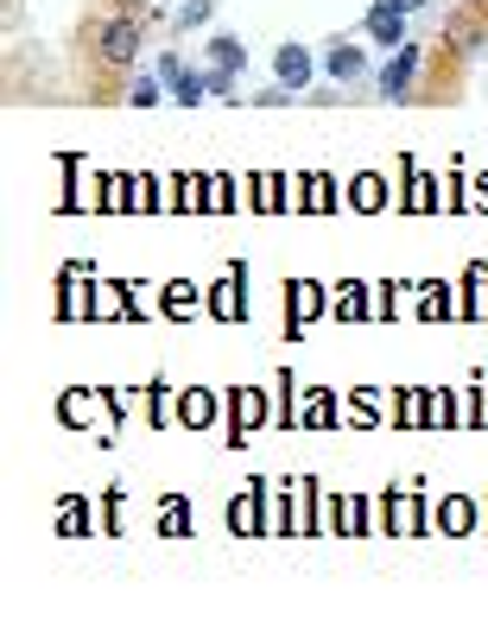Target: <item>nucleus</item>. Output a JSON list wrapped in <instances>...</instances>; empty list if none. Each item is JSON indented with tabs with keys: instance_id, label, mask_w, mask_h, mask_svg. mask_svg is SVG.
<instances>
[{
	"instance_id": "nucleus-8",
	"label": "nucleus",
	"mask_w": 488,
	"mask_h": 620,
	"mask_svg": "<svg viewBox=\"0 0 488 620\" xmlns=\"http://www.w3.org/2000/svg\"><path fill=\"white\" fill-rule=\"evenodd\" d=\"M159 89H165V76H140V83L127 89V102H134V109H152V102H159Z\"/></svg>"
},
{
	"instance_id": "nucleus-2",
	"label": "nucleus",
	"mask_w": 488,
	"mask_h": 620,
	"mask_svg": "<svg viewBox=\"0 0 488 620\" xmlns=\"http://www.w3.org/2000/svg\"><path fill=\"white\" fill-rule=\"evenodd\" d=\"M413 76H418V45H400V51H393V64L380 71V96H387V102H406Z\"/></svg>"
},
{
	"instance_id": "nucleus-10",
	"label": "nucleus",
	"mask_w": 488,
	"mask_h": 620,
	"mask_svg": "<svg viewBox=\"0 0 488 620\" xmlns=\"http://www.w3.org/2000/svg\"><path fill=\"white\" fill-rule=\"evenodd\" d=\"M387 7H400V13H418V7H425V0H387Z\"/></svg>"
},
{
	"instance_id": "nucleus-9",
	"label": "nucleus",
	"mask_w": 488,
	"mask_h": 620,
	"mask_svg": "<svg viewBox=\"0 0 488 620\" xmlns=\"http://www.w3.org/2000/svg\"><path fill=\"white\" fill-rule=\"evenodd\" d=\"M210 7H216V0H185V7H178V26H203Z\"/></svg>"
},
{
	"instance_id": "nucleus-1",
	"label": "nucleus",
	"mask_w": 488,
	"mask_h": 620,
	"mask_svg": "<svg viewBox=\"0 0 488 620\" xmlns=\"http://www.w3.org/2000/svg\"><path fill=\"white\" fill-rule=\"evenodd\" d=\"M96 51L109 58V64H134V51H140V26L121 13V20H109L102 33H96Z\"/></svg>"
},
{
	"instance_id": "nucleus-6",
	"label": "nucleus",
	"mask_w": 488,
	"mask_h": 620,
	"mask_svg": "<svg viewBox=\"0 0 488 620\" xmlns=\"http://www.w3.org/2000/svg\"><path fill=\"white\" fill-rule=\"evenodd\" d=\"M241 64H248L241 38H228V33H216V38H210V71H216V76H241Z\"/></svg>"
},
{
	"instance_id": "nucleus-5",
	"label": "nucleus",
	"mask_w": 488,
	"mask_h": 620,
	"mask_svg": "<svg viewBox=\"0 0 488 620\" xmlns=\"http://www.w3.org/2000/svg\"><path fill=\"white\" fill-rule=\"evenodd\" d=\"M368 38H375V45H406V13L387 7V0H375V7H368Z\"/></svg>"
},
{
	"instance_id": "nucleus-7",
	"label": "nucleus",
	"mask_w": 488,
	"mask_h": 620,
	"mask_svg": "<svg viewBox=\"0 0 488 620\" xmlns=\"http://www.w3.org/2000/svg\"><path fill=\"white\" fill-rule=\"evenodd\" d=\"M203 96H210V71L203 76H178V83H172V102H185V109H197V102H203Z\"/></svg>"
},
{
	"instance_id": "nucleus-3",
	"label": "nucleus",
	"mask_w": 488,
	"mask_h": 620,
	"mask_svg": "<svg viewBox=\"0 0 488 620\" xmlns=\"http://www.w3.org/2000/svg\"><path fill=\"white\" fill-rule=\"evenodd\" d=\"M324 71H330V83H362L368 76V45H330V58H324Z\"/></svg>"
},
{
	"instance_id": "nucleus-4",
	"label": "nucleus",
	"mask_w": 488,
	"mask_h": 620,
	"mask_svg": "<svg viewBox=\"0 0 488 620\" xmlns=\"http://www.w3.org/2000/svg\"><path fill=\"white\" fill-rule=\"evenodd\" d=\"M273 71H279V83H286V89H304V83L317 76V58H311L304 45H279V58H273Z\"/></svg>"
}]
</instances>
